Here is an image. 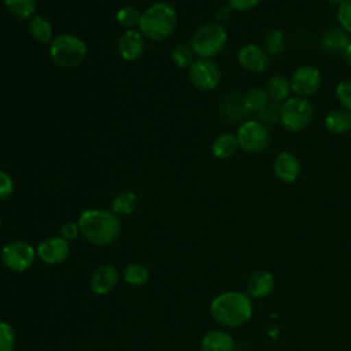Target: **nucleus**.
Returning a JSON list of instances; mask_svg holds the SVG:
<instances>
[{
	"instance_id": "f257e3e1",
	"label": "nucleus",
	"mask_w": 351,
	"mask_h": 351,
	"mask_svg": "<svg viewBox=\"0 0 351 351\" xmlns=\"http://www.w3.org/2000/svg\"><path fill=\"white\" fill-rule=\"evenodd\" d=\"M80 233L93 245H110L121 233V222L112 211L101 208L84 210L77 221Z\"/></svg>"
},
{
	"instance_id": "f03ea898",
	"label": "nucleus",
	"mask_w": 351,
	"mask_h": 351,
	"mask_svg": "<svg viewBox=\"0 0 351 351\" xmlns=\"http://www.w3.org/2000/svg\"><path fill=\"white\" fill-rule=\"evenodd\" d=\"M210 313L213 318L229 328H237L248 322L252 315V303L250 296L239 291L222 292L211 300Z\"/></svg>"
},
{
	"instance_id": "7ed1b4c3",
	"label": "nucleus",
	"mask_w": 351,
	"mask_h": 351,
	"mask_svg": "<svg viewBox=\"0 0 351 351\" xmlns=\"http://www.w3.org/2000/svg\"><path fill=\"white\" fill-rule=\"evenodd\" d=\"M177 22L176 8L170 3L158 1L143 11L138 30L149 41H163L173 34Z\"/></svg>"
},
{
	"instance_id": "20e7f679",
	"label": "nucleus",
	"mask_w": 351,
	"mask_h": 351,
	"mask_svg": "<svg viewBox=\"0 0 351 351\" xmlns=\"http://www.w3.org/2000/svg\"><path fill=\"white\" fill-rule=\"evenodd\" d=\"M88 53L85 41L75 34H59L52 38L48 48L51 60L63 69H71L81 64Z\"/></svg>"
},
{
	"instance_id": "39448f33",
	"label": "nucleus",
	"mask_w": 351,
	"mask_h": 351,
	"mask_svg": "<svg viewBox=\"0 0 351 351\" xmlns=\"http://www.w3.org/2000/svg\"><path fill=\"white\" fill-rule=\"evenodd\" d=\"M228 43V33L221 23L208 22L199 26L191 40L195 55L203 59H213L219 55Z\"/></svg>"
},
{
	"instance_id": "423d86ee",
	"label": "nucleus",
	"mask_w": 351,
	"mask_h": 351,
	"mask_svg": "<svg viewBox=\"0 0 351 351\" xmlns=\"http://www.w3.org/2000/svg\"><path fill=\"white\" fill-rule=\"evenodd\" d=\"M314 115V108L306 97L292 96L281 103L280 123L288 132L298 133L306 129Z\"/></svg>"
},
{
	"instance_id": "0eeeda50",
	"label": "nucleus",
	"mask_w": 351,
	"mask_h": 351,
	"mask_svg": "<svg viewBox=\"0 0 351 351\" xmlns=\"http://www.w3.org/2000/svg\"><path fill=\"white\" fill-rule=\"evenodd\" d=\"M236 138L239 147L248 154H259L270 144L269 129L258 119L244 121L236 132Z\"/></svg>"
},
{
	"instance_id": "6e6552de",
	"label": "nucleus",
	"mask_w": 351,
	"mask_h": 351,
	"mask_svg": "<svg viewBox=\"0 0 351 351\" xmlns=\"http://www.w3.org/2000/svg\"><path fill=\"white\" fill-rule=\"evenodd\" d=\"M36 250L32 244L25 240H12L7 243L1 250V261L7 269L11 271H25L27 270L34 259Z\"/></svg>"
},
{
	"instance_id": "1a4fd4ad",
	"label": "nucleus",
	"mask_w": 351,
	"mask_h": 351,
	"mask_svg": "<svg viewBox=\"0 0 351 351\" xmlns=\"http://www.w3.org/2000/svg\"><path fill=\"white\" fill-rule=\"evenodd\" d=\"M189 81L199 90H213L221 81V70L218 64L211 59L197 58L188 69Z\"/></svg>"
},
{
	"instance_id": "9d476101",
	"label": "nucleus",
	"mask_w": 351,
	"mask_h": 351,
	"mask_svg": "<svg viewBox=\"0 0 351 351\" xmlns=\"http://www.w3.org/2000/svg\"><path fill=\"white\" fill-rule=\"evenodd\" d=\"M321 81L322 78L319 70L311 64H303L298 67L289 78L292 92L296 93V96L306 99L313 96L319 89Z\"/></svg>"
},
{
	"instance_id": "9b49d317",
	"label": "nucleus",
	"mask_w": 351,
	"mask_h": 351,
	"mask_svg": "<svg viewBox=\"0 0 351 351\" xmlns=\"http://www.w3.org/2000/svg\"><path fill=\"white\" fill-rule=\"evenodd\" d=\"M36 252L44 263L58 265L67 259L70 254V245H69V241L62 236H53V237L44 239L38 244Z\"/></svg>"
},
{
	"instance_id": "f8f14e48",
	"label": "nucleus",
	"mask_w": 351,
	"mask_h": 351,
	"mask_svg": "<svg viewBox=\"0 0 351 351\" xmlns=\"http://www.w3.org/2000/svg\"><path fill=\"white\" fill-rule=\"evenodd\" d=\"M145 48V37L137 29L125 30L118 40V53L126 62L137 60Z\"/></svg>"
},
{
	"instance_id": "ddd939ff",
	"label": "nucleus",
	"mask_w": 351,
	"mask_h": 351,
	"mask_svg": "<svg viewBox=\"0 0 351 351\" xmlns=\"http://www.w3.org/2000/svg\"><path fill=\"white\" fill-rule=\"evenodd\" d=\"M240 66L251 73H263L269 66V55L256 44H245L237 53Z\"/></svg>"
},
{
	"instance_id": "4468645a",
	"label": "nucleus",
	"mask_w": 351,
	"mask_h": 351,
	"mask_svg": "<svg viewBox=\"0 0 351 351\" xmlns=\"http://www.w3.org/2000/svg\"><path fill=\"white\" fill-rule=\"evenodd\" d=\"M300 171L302 166L296 155L289 151H281L276 155L273 160V173L280 181L291 184L298 180Z\"/></svg>"
},
{
	"instance_id": "2eb2a0df",
	"label": "nucleus",
	"mask_w": 351,
	"mask_h": 351,
	"mask_svg": "<svg viewBox=\"0 0 351 351\" xmlns=\"http://www.w3.org/2000/svg\"><path fill=\"white\" fill-rule=\"evenodd\" d=\"M118 280H119V274L117 267L112 265H104L93 271V274L90 276L89 284H90V289L96 295H106L115 288V285L118 284Z\"/></svg>"
},
{
	"instance_id": "dca6fc26",
	"label": "nucleus",
	"mask_w": 351,
	"mask_h": 351,
	"mask_svg": "<svg viewBox=\"0 0 351 351\" xmlns=\"http://www.w3.org/2000/svg\"><path fill=\"white\" fill-rule=\"evenodd\" d=\"M350 43H351L350 34L339 26V27H330L329 30H326L321 37L319 45H321V49L326 53L340 55V53H344Z\"/></svg>"
},
{
	"instance_id": "f3484780",
	"label": "nucleus",
	"mask_w": 351,
	"mask_h": 351,
	"mask_svg": "<svg viewBox=\"0 0 351 351\" xmlns=\"http://www.w3.org/2000/svg\"><path fill=\"white\" fill-rule=\"evenodd\" d=\"M202 351H237V346L230 335L222 330L207 332L200 343Z\"/></svg>"
},
{
	"instance_id": "a211bd4d",
	"label": "nucleus",
	"mask_w": 351,
	"mask_h": 351,
	"mask_svg": "<svg viewBox=\"0 0 351 351\" xmlns=\"http://www.w3.org/2000/svg\"><path fill=\"white\" fill-rule=\"evenodd\" d=\"M274 284H276V281L270 271L259 270L248 278L247 289H248L250 296L261 299V298H266L267 295L271 293V291L274 289Z\"/></svg>"
},
{
	"instance_id": "6ab92c4d",
	"label": "nucleus",
	"mask_w": 351,
	"mask_h": 351,
	"mask_svg": "<svg viewBox=\"0 0 351 351\" xmlns=\"http://www.w3.org/2000/svg\"><path fill=\"white\" fill-rule=\"evenodd\" d=\"M325 128L335 134H344L351 130V111L339 107L330 110L324 119Z\"/></svg>"
},
{
	"instance_id": "aec40b11",
	"label": "nucleus",
	"mask_w": 351,
	"mask_h": 351,
	"mask_svg": "<svg viewBox=\"0 0 351 351\" xmlns=\"http://www.w3.org/2000/svg\"><path fill=\"white\" fill-rule=\"evenodd\" d=\"M239 148L236 134L232 133H221L211 143V154L217 159H229L237 152Z\"/></svg>"
},
{
	"instance_id": "412c9836",
	"label": "nucleus",
	"mask_w": 351,
	"mask_h": 351,
	"mask_svg": "<svg viewBox=\"0 0 351 351\" xmlns=\"http://www.w3.org/2000/svg\"><path fill=\"white\" fill-rule=\"evenodd\" d=\"M27 32L32 38L40 44H49L53 38L51 22L38 14L27 21Z\"/></svg>"
},
{
	"instance_id": "4be33fe9",
	"label": "nucleus",
	"mask_w": 351,
	"mask_h": 351,
	"mask_svg": "<svg viewBox=\"0 0 351 351\" xmlns=\"http://www.w3.org/2000/svg\"><path fill=\"white\" fill-rule=\"evenodd\" d=\"M266 92H267L270 100L277 101V103L285 101L289 97V93L292 92L289 78H287L285 75H281V74L271 75L267 80Z\"/></svg>"
},
{
	"instance_id": "5701e85b",
	"label": "nucleus",
	"mask_w": 351,
	"mask_h": 351,
	"mask_svg": "<svg viewBox=\"0 0 351 351\" xmlns=\"http://www.w3.org/2000/svg\"><path fill=\"white\" fill-rule=\"evenodd\" d=\"M3 4L7 12L19 21H29L37 14L36 0H3Z\"/></svg>"
},
{
	"instance_id": "b1692460",
	"label": "nucleus",
	"mask_w": 351,
	"mask_h": 351,
	"mask_svg": "<svg viewBox=\"0 0 351 351\" xmlns=\"http://www.w3.org/2000/svg\"><path fill=\"white\" fill-rule=\"evenodd\" d=\"M137 207V196L133 191L118 192L111 202V211L115 215H130Z\"/></svg>"
},
{
	"instance_id": "393cba45",
	"label": "nucleus",
	"mask_w": 351,
	"mask_h": 351,
	"mask_svg": "<svg viewBox=\"0 0 351 351\" xmlns=\"http://www.w3.org/2000/svg\"><path fill=\"white\" fill-rule=\"evenodd\" d=\"M221 112H222V117H225L228 121H239L245 118L248 114L243 103V96H239V95L226 97L225 101L222 103Z\"/></svg>"
},
{
	"instance_id": "a878e982",
	"label": "nucleus",
	"mask_w": 351,
	"mask_h": 351,
	"mask_svg": "<svg viewBox=\"0 0 351 351\" xmlns=\"http://www.w3.org/2000/svg\"><path fill=\"white\" fill-rule=\"evenodd\" d=\"M270 97L266 92V89L255 86L251 88L245 92V95L243 96V103L244 107L248 112H258L263 106H266L269 103Z\"/></svg>"
},
{
	"instance_id": "bb28decb",
	"label": "nucleus",
	"mask_w": 351,
	"mask_h": 351,
	"mask_svg": "<svg viewBox=\"0 0 351 351\" xmlns=\"http://www.w3.org/2000/svg\"><path fill=\"white\" fill-rule=\"evenodd\" d=\"M141 14L143 12L133 5H123L117 11L115 19L122 27H125V30H130L140 26Z\"/></svg>"
},
{
	"instance_id": "cd10ccee",
	"label": "nucleus",
	"mask_w": 351,
	"mask_h": 351,
	"mask_svg": "<svg viewBox=\"0 0 351 351\" xmlns=\"http://www.w3.org/2000/svg\"><path fill=\"white\" fill-rule=\"evenodd\" d=\"M285 45H287L285 34L280 29L270 30L263 40V49L267 55H271V56H277L282 53L285 49Z\"/></svg>"
},
{
	"instance_id": "c85d7f7f",
	"label": "nucleus",
	"mask_w": 351,
	"mask_h": 351,
	"mask_svg": "<svg viewBox=\"0 0 351 351\" xmlns=\"http://www.w3.org/2000/svg\"><path fill=\"white\" fill-rule=\"evenodd\" d=\"M148 269L141 263H129L123 269V280L132 287H141L148 281Z\"/></svg>"
},
{
	"instance_id": "c756f323",
	"label": "nucleus",
	"mask_w": 351,
	"mask_h": 351,
	"mask_svg": "<svg viewBox=\"0 0 351 351\" xmlns=\"http://www.w3.org/2000/svg\"><path fill=\"white\" fill-rule=\"evenodd\" d=\"M171 60L180 69H189L191 64L195 62V52L191 45L178 44L171 49Z\"/></svg>"
},
{
	"instance_id": "7c9ffc66",
	"label": "nucleus",
	"mask_w": 351,
	"mask_h": 351,
	"mask_svg": "<svg viewBox=\"0 0 351 351\" xmlns=\"http://www.w3.org/2000/svg\"><path fill=\"white\" fill-rule=\"evenodd\" d=\"M280 108H281V103L269 100L266 106H263L258 112H255L256 119L263 125L277 123L280 122Z\"/></svg>"
},
{
	"instance_id": "2f4dec72",
	"label": "nucleus",
	"mask_w": 351,
	"mask_h": 351,
	"mask_svg": "<svg viewBox=\"0 0 351 351\" xmlns=\"http://www.w3.org/2000/svg\"><path fill=\"white\" fill-rule=\"evenodd\" d=\"M335 95L340 107L351 111V80L340 81L335 86Z\"/></svg>"
},
{
	"instance_id": "473e14b6",
	"label": "nucleus",
	"mask_w": 351,
	"mask_h": 351,
	"mask_svg": "<svg viewBox=\"0 0 351 351\" xmlns=\"http://www.w3.org/2000/svg\"><path fill=\"white\" fill-rule=\"evenodd\" d=\"M15 346V332L12 326L0 321V351H12Z\"/></svg>"
},
{
	"instance_id": "72a5a7b5",
	"label": "nucleus",
	"mask_w": 351,
	"mask_h": 351,
	"mask_svg": "<svg viewBox=\"0 0 351 351\" xmlns=\"http://www.w3.org/2000/svg\"><path fill=\"white\" fill-rule=\"evenodd\" d=\"M337 21L340 27L351 36V0H343L337 5Z\"/></svg>"
},
{
	"instance_id": "f704fd0d",
	"label": "nucleus",
	"mask_w": 351,
	"mask_h": 351,
	"mask_svg": "<svg viewBox=\"0 0 351 351\" xmlns=\"http://www.w3.org/2000/svg\"><path fill=\"white\" fill-rule=\"evenodd\" d=\"M14 192V180L12 177L0 169V200L8 199Z\"/></svg>"
},
{
	"instance_id": "c9c22d12",
	"label": "nucleus",
	"mask_w": 351,
	"mask_h": 351,
	"mask_svg": "<svg viewBox=\"0 0 351 351\" xmlns=\"http://www.w3.org/2000/svg\"><path fill=\"white\" fill-rule=\"evenodd\" d=\"M261 0H226V4L230 7L232 11L247 12L255 8Z\"/></svg>"
},
{
	"instance_id": "e433bc0d",
	"label": "nucleus",
	"mask_w": 351,
	"mask_h": 351,
	"mask_svg": "<svg viewBox=\"0 0 351 351\" xmlns=\"http://www.w3.org/2000/svg\"><path fill=\"white\" fill-rule=\"evenodd\" d=\"M60 234L63 239H66L67 241L70 240H74L78 234H80V226L77 222H64L62 226H60Z\"/></svg>"
},
{
	"instance_id": "4c0bfd02",
	"label": "nucleus",
	"mask_w": 351,
	"mask_h": 351,
	"mask_svg": "<svg viewBox=\"0 0 351 351\" xmlns=\"http://www.w3.org/2000/svg\"><path fill=\"white\" fill-rule=\"evenodd\" d=\"M230 12H232V10H230V7H229L228 4L219 5V7L214 11V18H215L217 23H219V22H223V21L229 19Z\"/></svg>"
},
{
	"instance_id": "58836bf2",
	"label": "nucleus",
	"mask_w": 351,
	"mask_h": 351,
	"mask_svg": "<svg viewBox=\"0 0 351 351\" xmlns=\"http://www.w3.org/2000/svg\"><path fill=\"white\" fill-rule=\"evenodd\" d=\"M343 56H344V60L347 62V64H348V66H351V43H350V44H348V47L346 48V51H344Z\"/></svg>"
},
{
	"instance_id": "ea45409f",
	"label": "nucleus",
	"mask_w": 351,
	"mask_h": 351,
	"mask_svg": "<svg viewBox=\"0 0 351 351\" xmlns=\"http://www.w3.org/2000/svg\"><path fill=\"white\" fill-rule=\"evenodd\" d=\"M326 3H329V4H332V5H339L343 0H325Z\"/></svg>"
},
{
	"instance_id": "a19ab883",
	"label": "nucleus",
	"mask_w": 351,
	"mask_h": 351,
	"mask_svg": "<svg viewBox=\"0 0 351 351\" xmlns=\"http://www.w3.org/2000/svg\"><path fill=\"white\" fill-rule=\"evenodd\" d=\"M0 230H1V221H0Z\"/></svg>"
},
{
	"instance_id": "79ce46f5",
	"label": "nucleus",
	"mask_w": 351,
	"mask_h": 351,
	"mask_svg": "<svg viewBox=\"0 0 351 351\" xmlns=\"http://www.w3.org/2000/svg\"><path fill=\"white\" fill-rule=\"evenodd\" d=\"M100 1H101V0H100Z\"/></svg>"
}]
</instances>
